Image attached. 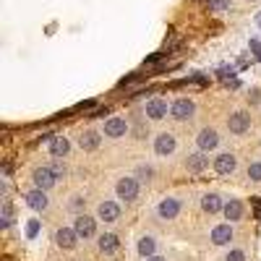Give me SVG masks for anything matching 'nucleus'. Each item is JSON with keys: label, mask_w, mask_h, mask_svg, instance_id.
<instances>
[{"label": "nucleus", "mask_w": 261, "mask_h": 261, "mask_svg": "<svg viewBox=\"0 0 261 261\" xmlns=\"http://www.w3.org/2000/svg\"><path fill=\"white\" fill-rule=\"evenodd\" d=\"M115 194H118V198H123V201H133V198L139 196V180L136 178H120L118 186H115Z\"/></svg>", "instance_id": "obj_1"}, {"label": "nucleus", "mask_w": 261, "mask_h": 261, "mask_svg": "<svg viewBox=\"0 0 261 261\" xmlns=\"http://www.w3.org/2000/svg\"><path fill=\"white\" fill-rule=\"evenodd\" d=\"M32 180H34V188L47 191V188H52L58 183V175L52 173V167H37L34 175H32Z\"/></svg>", "instance_id": "obj_2"}, {"label": "nucleus", "mask_w": 261, "mask_h": 261, "mask_svg": "<svg viewBox=\"0 0 261 261\" xmlns=\"http://www.w3.org/2000/svg\"><path fill=\"white\" fill-rule=\"evenodd\" d=\"M227 128H230V133H245V130L251 128V115L245 112V110H238L230 115V120H227Z\"/></svg>", "instance_id": "obj_3"}, {"label": "nucleus", "mask_w": 261, "mask_h": 261, "mask_svg": "<svg viewBox=\"0 0 261 261\" xmlns=\"http://www.w3.org/2000/svg\"><path fill=\"white\" fill-rule=\"evenodd\" d=\"M170 112H173L175 120H191V118H194V112H196V105L191 102V99L183 97V99H178V102L170 107Z\"/></svg>", "instance_id": "obj_4"}, {"label": "nucleus", "mask_w": 261, "mask_h": 261, "mask_svg": "<svg viewBox=\"0 0 261 261\" xmlns=\"http://www.w3.org/2000/svg\"><path fill=\"white\" fill-rule=\"evenodd\" d=\"M55 243L60 245V248L71 251V248H76V243H79V233H76L73 227H60L55 233Z\"/></svg>", "instance_id": "obj_5"}, {"label": "nucleus", "mask_w": 261, "mask_h": 261, "mask_svg": "<svg viewBox=\"0 0 261 261\" xmlns=\"http://www.w3.org/2000/svg\"><path fill=\"white\" fill-rule=\"evenodd\" d=\"M238 167V157L230 154V152H225V154H219L217 159H214V170H217L219 175H233Z\"/></svg>", "instance_id": "obj_6"}, {"label": "nucleus", "mask_w": 261, "mask_h": 261, "mask_svg": "<svg viewBox=\"0 0 261 261\" xmlns=\"http://www.w3.org/2000/svg\"><path fill=\"white\" fill-rule=\"evenodd\" d=\"M73 230L79 233V238H91V235L97 233V219H91V217H87V214H81V217H76Z\"/></svg>", "instance_id": "obj_7"}, {"label": "nucleus", "mask_w": 261, "mask_h": 261, "mask_svg": "<svg viewBox=\"0 0 261 261\" xmlns=\"http://www.w3.org/2000/svg\"><path fill=\"white\" fill-rule=\"evenodd\" d=\"M154 152L159 157H170L175 152V136L173 133H159L157 141H154Z\"/></svg>", "instance_id": "obj_8"}, {"label": "nucleus", "mask_w": 261, "mask_h": 261, "mask_svg": "<svg viewBox=\"0 0 261 261\" xmlns=\"http://www.w3.org/2000/svg\"><path fill=\"white\" fill-rule=\"evenodd\" d=\"M97 217L102 219V222H118L120 206L115 204V201H102V204L97 206Z\"/></svg>", "instance_id": "obj_9"}, {"label": "nucleus", "mask_w": 261, "mask_h": 261, "mask_svg": "<svg viewBox=\"0 0 261 261\" xmlns=\"http://www.w3.org/2000/svg\"><path fill=\"white\" fill-rule=\"evenodd\" d=\"M178 212H180V201H178V198H162L159 206H157V214L162 219H175V217H178Z\"/></svg>", "instance_id": "obj_10"}, {"label": "nucleus", "mask_w": 261, "mask_h": 261, "mask_svg": "<svg viewBox=\"0 0 261 261\" xmlns=\"http://www.w3.org/2000/svg\"><path fill=\"white\" fill-rule=\"evenodd\" d=\"M196 144H198V149H201V152H212V149L219 144V136H217V130H214V128H204L201 133H198Z\"/></svg>", "instance_id": "obj_11"}, {"label": "nucleus", "mask_w": 261, "mask_h": 261, "mask_svg": "<svg viewBox=\"0 0 261 261\" xmlns=\"http://www.w3.org/2000/svg\"><path fill=\"white\" fill-rule=\"evenodd\" d=\"M26 204L32 206L34 212H44V209H47V204H50V198H47L44 191L34 188V191H29V194H26Z\"/></svg>", "instance_id": "obj_12"}, {"label": "nucleus", "mask_w": 261, "mask_h": 261, "mask_svg": "<svg viewBox=\"0 0 261 261\" xmlns=\"http://www.w3.org/2000/svg\"><path fill=\"white\" fill-rule=\"evenodd\" d=\"M128 130V123L123 118H110L105 123V136H110V139H120V136H126Z\"/></svg>", "instance_id": "obj_13"}, {"label": "nucleus", "mask_w": 261, "mask_h": 261, "mask_svg": "<svg viewBox=\"0 0 261 261\" xmlns=\"http://www.w3.org/2000/svg\"><path fill=\"white\" fill-rule=\"evenodd\" d=\"M165 115H167V102H165V99H149V102H147V118L162 120Z\"/></svg>", "instance_id": "obj_14"}, {"label": "nucleus", "mask_w": 261, "mask_h": 261, "mask_svg": "<svg viewBox=\"0 0 261 261\" xmlns=\"http://www.w3.org/2000/svg\"><path fill=\"white\" fill-rule=\"evenodd\" d=\"M99 141H102V136H99L97 130H84V133L79 136V147L84 152H94L99 147Z\"/></svg>", "instance_id": "obj_15"}, {"label": "nucleus", "mask_w": 261, "mask_h": 261, "mask_svg": "<svg viewBox=\"0 0 261 261\" xmlns=\"http://www.w3.org/2000/svg\"><path fill=\"white\" fill-rule=\"evenodd\" d=\"M186 167H188V173H201V170H206V167H209V157H204V152L188 154Z\"/></svg>", "instance_id": "obj_16"}, {"label": "nucleus", "mask_w": 261, "mask_h": 261, "mask_svg": "<svg viewBox=\"0 0 261 261\" xmlns=\"http://www.w3.org/2000/svg\"><path fill=\"white\" fill-rule=\"evenodd\" d=\"M230 240H233V227L230 225H217L212 230V243L214 245H227Z\"/></svg>", "instance_id": "obj_17"}, {"label": "nucleus", "mask_w": 261, "mask_h": 261, "mask_svg": "<svg viewBox=\"0 0 261 261\" xmlns=\"http://www.w3.org/2000/svg\"><path fill=\"white\" fill-rule=\"evenodd\" d=\"M68 149H71V144H68L65 136H52L50 139V154L52 157H65Z\"/></svg>", "instance_id": "obj_18"}, {"label": "nucleus", "mask_w": 261, "mask_h": 261, "mask_svg": "<svg viewBox=\"0 0 261 261\" xmlns=\"http://www.w3.org/2000/svg\"><path fill=\"white\" fill-rule=\"evenodd\" d=\"M201 209H204L206 214H217L219 209H225V206H222V198H219L217 194H206V196L201 198Z\"/></svg>", "instance_id": "obj_19"}, {"label": "nucleus", "mask_w": 261, "mask_h": 261, "mask_svg": "<svg viewBox=\"0 0 261 261\" xmlns=\"http://www.w3.org/2000/svg\"><path fill=\"white\" fill-rule=\"evenodd\" d=\"M118 245H120L118 235H112V233L99 235V251H102V253H115V251H118Z\"/></svg>", "instance_id": "obj_20"}, {"label": "nucleus", "mask_w": 261, "mask_h": 261, "mask_svg": "<svg viewBox=\"0 0 261 261\" xmlns=\"http://www.w3.org/2000/svg\"><path fill=\"white\" fill-rule=\"evenodd\" d=\"M222 212H225V217H227L230 222H235V219H240V217H243V204L238 201V198H230Z\"/></svg>", "instance_id": "obj_21"}, {"label": "nucleus", "mask_w": 261, "mask_h": 261, "mask_svg": "<svg viewBox=\"0 0 261 261\" xmlns=\"http://www.w3.org/2000/svg\"><path fill=\"white\" fill-rule=\"evenodd\" d=\"M154 251H157V243H154V238H141V240H139V253H141L144 259L154 256Z\"/></svg>", "instance_id": "obj_22"}, {"label": "nucleus", "mask_w": 261, "mask_h": 261, "mask_svg": "<svg viewBox=\"0 0 261 261\" xmlns=\"http://www.w3.org/2000/svg\"><path fill=\"white\" fill-rule=\"evenodd\" d=\"M40 235V219H29L26 222V238L32 240V238Z\"/></svg>", "instance_id": "obj_23"}, {"label": "nucleus", "mask_w": 261, "mask_h": 261, "mask_svg": "<svg viewBox=\"0 0 261 261\" xmlns=\"http://www.w3.org/2000/svg\"><path fill=\"white\" fill-rule=\"evenodd\" d=\"M11 217H13V206H11V201H5V204H3V217H0V219H3V225H5V227H8L11 222H13Z\"/></svg>", "instance_id": "obj_24"}, {"label": "nucleus", "mask_w": 261, "mask_h": 261, "mask_svg": "<svg viewBox=\"0 0 261 261\" xmlns=\"http://www.w3.org/2000/svg\"><path fill=\"white\" fill-rule=\"evenodd\" d=\"M248 178H251V180H256V183H261V162L248 165Z\"/></svg>", "instance_id": "obj_25"}, {"label": "nucleus", "mask_w": 261, "mask_h": 261, "mask_svg": "<svg viewBox=\"0 0 261 261\" xmlns=\"http://www.w3.org/2000/svg\"><path fill=\"white\" fill-rule=\"evenodd\" d=\"M225 261H245V253L243 251H230Z\"/></svg>", "instance_id": "obj_26"}, {"label": "nucleus", "mask_w": 261, "mask_h": 261, "mask_svg": "<svg viewBox=\"0 0 261 261\" xmlns=\"http://www.w3.org/2000/svg\"><path fill=\"white\" fill-rule=\"evenodd\" d=\"M233 73H235V71H233V68H227V65H222V68H219V79H225V81H227V79H233Z\"/></svg>", "instance_id": "obj_27"}, {"label": "nucleus", "mask_w": 261, "mask_h": 261, "mask_svg": "<svg viewBox=\"0 0 261 261\" xmlns=\"http://www.w3.org/2000/svg\"><path fill=\"white\" fill-rule=\"evenodd\" d=\"M152 173H154L152 167H139V178H141V180H149V178H152Z\"/></svg>", "instance_id": "obj_28"}, {"label": "nucleus", "mask_w": 261, "mask_h": 261, "mask_svg": "<svg viewBox=\"0 0 261 261\" xmlns=\"http://www.w3.org/2000/svg\"><path fill=\"white\" fill-rule=\"evenodd\" d=\"M52 173H55L58 178H63V175H65V167H63V162H55V165H52Z\"/></svg>", "instance_id": "obj_29"}, {"label": "nucleus", "mask_w": 261, "mask_h": 261, "mask_svg": "<svg viewBox=\"0 0 261 261\" xmlns=\"http://www.w3.org/2000/svg\"><path fill=\"white\" fill-rule=\"evenodd\" d=\"M251 50L256 52V55H261V42L259 40H251Z\"/></svg>", "instance_id": "obj_30"}, {"label": "nucleus", "mask_w": 261, "mask_h": 261, "mask_svg": "<svg viewBox=\"0 0 261 261\" xmlns=\"http://www.w3.org/2000/svg\"><path fill=\"white\" fill-rule=\"evenodd\" d=\"M147 261H167V259H162V256H149Z\"/></svg>", "instance_id": "obj_31"}, {"label": "nucleus", "mask_w": 261, "mask_h": 261, "mask_svg": "<svg viewBox=\"0 0 261 261\" xmlns=\"http://www.w3.org/2000/svg\"><path fill=\"white\" fill-rule=\"evenodd\" d=\"M227 5V0H217V8H225Z\"/></svg>", "instance_id": "obj_32"}, {"label": "nucleus", "mask_w": 261, "mask_h": 261, "mask_svg": "<svg viewBox=\"0 0 261 261\" xmlns=\"http://www.w3.org/2000/svg\"><path fill=\"white\" fill-rule=\"evenodd\" d=\"M256 24H259V26H261V11H259V13H256Z\"/></svg>", "instance_id": "obj_33"}]
</instances>
